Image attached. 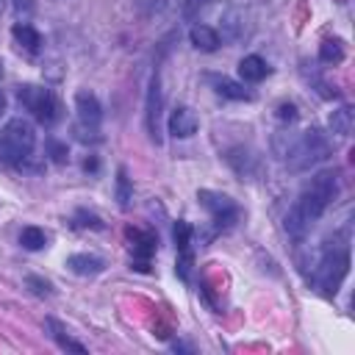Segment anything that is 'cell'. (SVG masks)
<instances>
[{"label": "cell", "mask_w": 355, "mask_h": 355, "mask_svg": "<svg viewBox=\"0 0 355 355\" xmlns=\"http://www.w3.org/2000/svg\"><path fill=\"white\" fill-rule=\"evenodd\" d=\"M172 236H175V247H178V252H189L191 225H189V222H178V225H175V230H172Z\"/></svg>", "instance_id": "603a6c76"}, {"label": "cell", "mask_w": 355, "mask_h": 355, "mask_svg": "<svg viewBox=\"0 0 355 355\" xmlns=\"http://www.w3.org/2000/svg\"><path fill=\"white\" fill-rule=\"evenodd\" d=\"M319 58H322L324 64H338V61H344V47H341V42H338V39H324V42L319 44Z\"/></svg>", "instance_id": "7402d4cb"}, {"label": "cell", "mask_w": 355, "mask_h": 355, "mask_svg": "<svg viewBox=\"0 0 355 355\" xmlns=\"http://www.w3.org/2000/svg\"><path fill=\"white\" fill-rule=\"evenodd\" d=\"M197 200L214 216L216 225H233L236 222V214L239 211H236V205H233V200L227 194H219V191H211V189H200L197 191Z\"/></svg>", "instance_id": "52a82bcc"}, {"label": "cell", "mask_w": 355, "mask_h": 355, "mask_svg": "<svg viewBox=\"0 0 355 355\" xmlns=\"http://www.w3.org/2000/svg\"><path fill=\"white\" fill-rule=\"evenodd\" d=\"M3 108H6V97H3V92H0V114H3Z\"/></svg>", "instance_id": "f1b7e54d"}, {"label": "cell", "mask_w": 355, "mask_h": 355, "mask_svg": "<svg viewBox=\"0 0 355 355\" xmlns=\"http://www.w3.org/2000/svg\"><path fill=\"white\" fill-rule=\"evenodd\" d=\"M197 128H200V119H197V114L189 105H178L169 114V133L175 139H189V136L197 133Z\"/></svg>", "instance_id": "ba28073f"}, {"label": "cell", "mask_w": 355, "mask_h": 355, "mask_svg": "<svg viewBox=\"0 0 355 355\" xmlns=\"http://www.w3.org/2000/svg\"><path fill=\"white\" fill-rule=\"evenodd\" d=\"M286 233L291 236V239H305V233H308V222H305V216L300 214V208L294 205L288 214H286Z\"/></svg>", "instance_id": "d6986e66"}, {"label": "cell", "mask_w": 355, "mask_h": 355, "mask_svg": "<svg viewBox=\"0 0 355 355\" xmlns=\"http://www.w3.org/2000/svg\"><path fill=\"white\" fill-rule=\"evenodd\" d=\"M283 155H286V166L291 172H302V169H311L319 161H324L330 155V144L319 130L311 128V130H302L297 139H291Z\"/></svg>", "instance_id": "6da1fadb"}, {"label": "cell", "mask_w": 355, "mask_h": 355, "mask_svg": "<svg viewBox=\"0 0 355 355\" xmlns=\"http://www.w3.org/2000/svg\"><path fill=\"white\" fill-rule=\"evenodd\" d=\"M75 108H78V116H80L83 125L97 128V122H100V116H103V105H100V100H97L92 92L80 89V92L75 94Z\"/></svg>", "instance_id": "9c48e42d"}, {"label": "cell", "mask_w": 355, "mask_h": 355, "mask_svg": "<svg viewBox=\"0 0 355 355\" xmlns=\"http://www.w3.org/2000/svg\"><path fill=\"white\" fill-rule=\"evenodd\" d=\"M67 266H69V272L89 277V275H100V272L105 269V261H103V258H97V255L75 252V255H69V258H67Z\"/></svg>", "instance_id": "30bf717a"}, {"label": "cell", "mask_w": 355, "mask_h": 355, "mask_svg": "<svg viewBox=\"0 0 355 355\" xmlns=\"http://www.w3.org/2000/svg\"><path fill=\"white\" fill-rule=\"evenodd\" d=\"M227 164H230L233 172L241 175V178L255 175V155H252L250 150H244V147H233V150L227 153Z\"/></svg>", "instance_id": "4fadbf2b"}, {"label": "cell", "mask_w": 355, "mask_h": 355, "mask_svg": "<svg viewBox=\"0 0 355 355\" xmlns=\"http://www.w3.org/2000/svg\"><path fill=\"white\" fill-rule=\"evenodd\" d=\"M25 286H28L33 294H39V297H50V294H53V286H50L47 280L36 277V275H28V277H25Z\"/></svg>", "instance_id": "d4e9b609"}, {"label": "cell", "mask_w": 355, "mask_h": 355, "mask_svg": "<svg viewBox=\"0 0 355 355\" xmlns=\"http://www.w3.org/2000/svg\"><path fill=\"white\" fill-rule=\"evenodd\" d=\"M347 269H349V255H347L344 250H330V252L324 255V261L319 263V272H316L319 288H322L327 297H333V294L338 291L341 280L347 277Z\"/></svg>", "instance_id": "5b68a950"}, {"label": "cell", "mask_w": 355, "mask_h": 355, "mask_svg": "<svg viewBox=\"0 0 355 355\" xmlns=\"http://www.w3.org/2000/svg\"><path fill=\"white\" fill-rule=\"evenodd\" d=\"M47 327L53 330L50 336H53V338L58 341V347H61V349H69V352H80V355L86 352V347H83V344H78L75 338H69V336L64 333V327H61V324H58L55 319H47Z\"/></svg>", "instance_id": "ffe728a7"}, {"label": "cell", "mask_w": 355, "mask_h": 355, "mask_svg": "<svg viewBox=\"0 0 355 355\" xmlns=\"http://www.w3.org/2000/svg\"><path fill=\"white\" fill-rule=\"evenodd\" d=\"M205 3H208V0H180V11H183L186 19H194V17L205 8Z\"/></svg>", "instance_id": "484cf974"}, {"label": "cell", "mask_w": 355, "mask_h": 355, "mask_svg": "<svg viewBox=\"0 0 355 355\" xmlns=\"http://www.w3.org/2000/svg\"><path fill=\"white\" fill-rule=\"evenodd\" d=\"M128 236H130V241H133V255H139L141 261H147L153 252H155V244H158V239L153 236V233H144V230H128Z\"/></svg>", "instance_id": "5bb4252c"}, {"label": "cell", "mask_w": 355, "mask_h": 355, "mask_svg": "<svg viewBox=\"0 0 355 355\" xmlns=\"http://www.w3.org/2000/svg\"><path fill=\"white\" fill-rule=\"evenodd\" d=\"M19 244L25 247V250H31V252H36V250H44L47 247V233L42 230V227H22V233H19Z\"/></svg>", "instance_id": "ac0fdd59"}, {"label": "cell", "mask_w": 355, "mask_h": 355, "mask_svg": "<svg viewBox=\"0 0 355 355\" xmlns=\"http://www.w3.org/2000/svg\"><path fill=\"white\" fill-rule=\"evenodd\" d=\"M0 75H3V58H0Z\"/></svg>", "instance_id": "f546056e"}, {"label": "cell", "mask_w": 355, "mask_h": 355, "mask_svg": "<svg viewBox=\"0 0 355 355\" xmlns=\"http://www.w3.org/2000/svg\"><path fill=\"white\" fill-rule=\"evenodd\" d=\"M33 144H36V130L28 119L14 116L3 125V130H0V158L3 161H8V164L25 161L33 153Z\"/></svg>", "instance_id": "7a4b0ae2"}, {"label": "cell", "mask_w": 355, "mask_h": 355, "mask_svg": "<svg viewBox=\"0 0 355 355\" xmlns=\"http://www.w3.org/2000/svg\"><path fill=\"white\" fill-rule=\"evenodd\" d=\"M11 33H14V39H17L25 50H39V44H42V36L36 33V28H31V25H25V22H17V25L11 28Z\"/></svg>", "instance_id": "e0dca14e"}, {"label": "cell", "mask_w": 355, "mask_h": 355, "mask_svg": "<svg viewBox=\"0 0 355 355\" xmlns=\"http://www.w3.org/2000/svg\"><path fill=\"white\" fill-rule=\"evenodd\" d=\"M352 125H355V111L349 105H341L338 111L330 114V130L336 136H349L352 133Z\"/></svg>", "instance_id": "2e32d148"}, {"label": "cell", "mask_w": 355, "mask_h": 355, "mask_svg": "<svg viewBox=\"0 0 355 355\" xmlns=\"http://www.w3.org/2000/svg\"><path fill=\"white\" fill-rule=\"evenodd\" d=\"M277 119H280V122H294V119H297L294 105H291V103H280V105H277Z\"/></svg>", "instance_id": "4316f807"}, {"label": "cell", "mask_w": 355, "mask_h": 355, "mask_svg": "<svg viewBox=\"0 0 355 355\" xmlns=\"http://www.w3.org/2000/svg\"><path fill=\"white\" fill-rule=\"evenodd\" d=\"M161 116H164V92H161V75L153 72L150 89H147V103H144V122L147 133L155 144H161Z\"/></svg>", "instance_id": "8992f818"}, {"label": "cell", "mask_w": 355, "mask_h": 355, "mask_svg": "<svg viewBox=\"0 0 355 355\" xmlns=\"http://www.w3.org/2000/svg\"><path fill=\"white\" fill-rule=\"evenodd\" d=\"M266 72H269V67H266V61H263L261 55H244V58L239 61V75H241L247 83L263 80Z\"/></svg>", "instance_id": "7c38bea8"}, {"label": "cell", "mask_w": 355, "mask_h": 355, "mask_svg": "<svg viewBox=\"0 0 355 355\" xmlns=\"http://www.w3.org/2000/svg\"><path fill=\"white\" fill-rule=\"evenodd\" d=\"M211 83H214V89H216V94H222V97H227V100H250L252 94L241 86V83H236V80H230V78H211Z\"/></svg>", "instance_id": "9a60e30c"}, {"label": "cell", "mask_w": 355, "mask_h": 355, "mask_svg": "<svg viewBox=\"0 0 355 355\" xmlns=\"http://www.w3.org/2000/svg\"><path fill=\"white\" fill-rule=\"evenodd\" d=\"M338 191V183H336V175L333 172H319L300 194V200L294 202L300 208V214L305 216V222L311 225L313 219H319L324 214V208L330 205V200L336 197Z\"/></svg>", "instance_id": "3957f363"}, {"label": "cell", "mask_w": 355, "mask_h": 355, "mask_svg": "<svg viewBox=\"0 0 355 355\" xmlns=\"http://www.w3.org/2000/svg\"><path fill=\"white\" fill-rule=\"evenodd\" d=\"M17 8H19V11H22V8L31 11V8H33V0H17Z\"/></svg>", "instance_id": "83f0119b"}, {"label": "cell", "mask_w": 355, "mask_h": 355, "mask_svg": "<svg viewBox=\"0 0 355 355\" xmlns=\"http://www.w3.org/2000/svg\"><path fill=\"white\" fill-rule=\"evenodd\" d=\"M189 39H191V44H194L197 50H202V53H214V50L219 47V33H216L214 28H208V25H191Z\"/></svg>", "instance_id": "8fae6325"}, {"label": "cell", "mask_w": 355, "mask_h": 355, "mask_svg": "<svg viewBox=\"0 0 355 355\" xmlns=\"http://www.w3.org/2000/svg\"><path fill=\"white\" fill-rule=\"evenodd\" d=\"M133 200V189H130V178H128V169L119 166L116 169V202L119 208H128Z\"/></svg>", "instance_id": "44dd1931"}, {"label": "cell", "mask_w": 355, "mask_h": 355, "mask_svg": "<svg viewBox=\"0 0 355 355\" xmlns=\"http://www.w3.org/2000/svg\"><path fill=\"white\" fill-rule=\"evenodd\" d=\"M0 14H3V0H0Z\"/></svg>", "instance_id": "4dcf8cb0"}, {"label": "cell", "mask_w": 355, "mask_h": 355, "mask_svg": "<svg viewBox=\"0 0 355 355\" xmlns=\"http://www.w3.org/2000/svg\"><path fill=\"white\" fill-rule=\"evenodd\" d=\"M17 100L22 103V108H28L42 125H53L58 116H61V105L55 100V94L44 86H33V83H25L17 89Z\"/></svg>", "instance_id": "277c9868"}, {"label": "cell", "mask_w": 355, "mask_h": 355, "mask_svg": "<svg viewBox=\"0 0 355 355\" xmlns=\"http://www.w3.org/2000/svg\"><path fill=\"white\" fill-rule=\"evenodd\" d=\"M47 153H50V158H53L55 164H67V161H69L67 144H61V141H55V139H47Z\"/></svg>", "instance_id": "cb8c5ba5"}]
</instances>
